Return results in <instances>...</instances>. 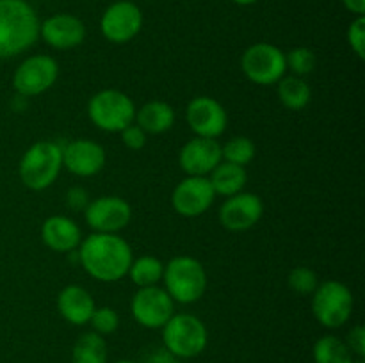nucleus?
I'll use <instances>...</instances> for the list:
<instances>
[{"label": "nucleus", "mask_w": 365, "mask_h": 363, "mask_svg": "<svg viewBox=\"0 0 365 363\" xmlns=\"http://www.w3.org/2000/svg\"><path fill=\"white\" fill-rule=\"evenodd\" d=\"M134 255L132 248L118 233H95L78 244V262L96 281H120L127 276Z\"/></svg>", "instance_id": "obj_1"}, {"label": "nucleus", "mask_w": 365, "mask_h": 363, "mask_svg": "<svg viewBox=\"0 0 365 363\" xmlns=\"http://www.w3.org/2000/svg\"><path fill=\"white\" fill-rule=\"evenodd\" d=\"M39 38V20L27 0H0V59L31 48Z\"/></svg>", "instance_id": "obj_2"}, {"label": "nucleus", "mask_w": 365, "mask_h": 363, "mask_svg": "<svg viewBox=\"0 0 365 363\" xmlns=\"http://www.w3.org/2000/svg\"><path fill=\"white\" fill-rule=\"evenodd\" d=\"M63 169V146L53 141H38L21 155L18 174L31 191H45Z\"/></svg>", "instance_id": "obj_3"}, {"label": "nucleus", "mask_w": 365, "mask_h": 363, "mask_svg": "<svg viewBox=\"0 0 365 363\" xmlns=\"http://www.w3.org/2000/svg\"><path fill=\"white\" fill-rule=\"evenodd\" d=\"M163 283L175 302L191 305L200 301L207 290L205 267L195 256H175L164 265Z\"/></svg>", "instance_id": "obj_4"}, {"label": "nucleus", "mask_w": 365, "mask_h": 363, "mask_svg": "<svg viewBox=\"0 0 365 363\" xmlns=\"http://www.w3.org/2000/svg\"><path fill=\"white\" fill-rule=\"evenodd\" d=\"M164 347L180 359L196 358L209 344V331L192 313H177L163 327Z\"/></svg>", "instance_id": "obj_5"}, {"label": "nucleus", "mask_w": 365, "mask_h": 363, "mask_svg": "<svg viewBox=\"0 0 365 363\" xmlns=\"http://www.w3.org/2000/svg\"><path fill=\"white\" fill-rule=\"evenodd\" d=\"M135 105L120 89H102L88 102L89 121L103 132L120 134L135 121Z\"/></svg>", "instance_id": "obj_6"}, {"label": "nucleus", "mask_w": 365, "mask_h": 363, "mask_svg": "<svg viewBox=\"0 0 365 363\" xmlns=\"http://www.w3.org/2000/svg\"><path fill=\"white\" fill-rule=\"evenodd\" d=\"M353 294L348 285L328 280L312 292V313L321 326L337 330L344 326L353 313Z\"/></svg>", "instance_id": "obj_7"}, {"label": "nucleus", "mask_w": 365, "mask_h": 363, "mask_svg": "<svg viewBox=\"0 0 365 363\" xmlns=\"http://www.w3.org/2000/svg\"><path fill=\"white\" fill-rule=\"evenodd\" d=\"M242 73L257 85L278 84L285 77V53L271 43H255L248 46L241 57Z\"/></svg>", "instance_id": "obj_8"}, {"label": "nucleus", "mask_w": 365, "mask_h": 363, "mask_svg": "<svg viewBox=\"0 0 365 363\" xmlns=\"http://www.w3.org/2000/svg\"><path fill=\"white\" fill-rule=\"evenodd\" d=\"M59 77V64L52 56L38 53L20 63L13 75V88L18 96L31 98L48 91Z\"/></svg>", "instance_id": "obj_9"}, {"label": "nucleus", "mask_w": 365, "mask_h": 363, "mask_svg": "<svg viewBox=\"0 0 365 363\" xmlns=\"http://www.w3.org/2000/svg\"><path fill=\"white\" fill-rule=\"evenodd\" d=\"M130 312L139 326L160 330L175 315V301L159 285L143 287L132 298Z\"/></svg>", "instance_id": "obj_10"}, {"label": "nucleus", "mask_w": 365, "mask_h": 363, "mask_svg": "<svg viewBox=\"0 0 365 363\" xmlns=\"http://www.w3.org/2000/svg\"><path fill=\"white\" fill-rule=\"evenodd\" d=\"M143 28V13L130 0H118L103 11L100 18V32L116 45L132 41Z\"/></svg>", "instance_id": "obj_11"}, {"label": "nucleus", "mask_w": 365, "mask_h": 363, "mask_svg": "<svg viewBox=\"0 0 365 363\" xmlns=\"http://www.w3.org/2000/svg\"><path fill=\"white\" fill-rule=\"evenodd\" d=\"M84 219L95 233H118L130 223L132 209L120 196H100L88 203Z\"/></svg>", "instance_id": "obj_12"}, {"label": "nucleus", "mask_w": 365, "mask_h": 363, "mask_svg": "<svg viewBox=\"0 0 365 363\" xmlns=\"http://www.w3.org/2000/svg\"><path fill=\"white\" fill-rule=\"evenodd\" d=\"M185 120L196 137L217 139L227 130L228 114L216 98L196 96L187 103Z\"/></svg>", "instance_id": "obj_13"}, {"label": "nucleus", "mask_w": 365, "mask_h": 363, "mask_svg": "<svg viewBox=\"0 0 365 363\" xmlns=\"http://www.w3.org/2000/svg\"><path fill=\"white\" fill-rule=\"evenodd\" d=\"M216 199L212 185L207 177H187L173 189L171 205L182 217L203 216Z\"/></svg>", "instance_id": "obj_14"}, {"label": "nucleus", "mask_w": 365, "mask_h": 363, "mask_svg": "<svg viewBox=\"0 0 365 363\" xmlns=\"http://www.w3.org/2000/svg\"><path fill=\"white\" fill-rule=\"evenodd\" d=\"M220 162H223V153L216 139L195 135L178 153V164L187 177H209Z\"/></svg>", "instance_id": "obj_15"}, {"label": "nucleus", "mask_w": 365, "mask_h": 363, "mask_svg": "<svg viewBox=\"0 0 365 363\" xmlns=\"http://www.w3.org/2000/svg\"><path fill=\"white\" fill-rule=\"evenodd\" d=\"M264 214V203L253 192H237L225 199L220 209V223L230 231H246L255 226Z\"/></svg>", "instance_id": "obj_16"}, {"label": "nucleus", "mask_w": 365, "mask_h": 363, "mask_svg": "<svg viewBox=\"0 0 365 363\" xmlns=\"http://www.w3.org/2000/svg\"><path fill=\"white\" fill-rule=\"evenodd\" d=\"M106 149L91 139H75L63 146V167L75 177H95L106 167Z\"/></svg>", "instance_id": "obj_17"}, {"label": "nucleus", "mask_w": 365, "mask_h": 363, "mask_svg": "<svg viewBox=\"0 0 365 363\" xmlns=\"http://www.w3.org/2000/svg\"><path fill=\"white\" fill-rule=\"evenodd\" d=\"M39 36L52 48L70 50L84 41L86 25L73 14L59 13L39 23Z\"/></svg>", "instance_id": "obj_18"}, {"label": "nucleus", "mask_w": 365, "mask_h": 363, "mask_svg": "<svg viewBox=\"0 0 365 363\" xmlns=\"http://www.w3.org/2000/svg\"><path fill=\"white\" fill-rule=\"evenodd\" d=\"M95 308L93 295L81 285H66L57 295V310L61 317L73 326L89 324Z\"/></svg>", "instance_id": "obj_19"}, {"label": "nucleus", "mask_w": 365, "mask_h": 363, "mask_svg": "<svg viewBox=\"0 0 365 363\" xmlns=\"http://www.w3.org/2000/svg\"><path fill=\"white\" fill-rule=\"evenodd\" d=\"M41 238L46 248L56 253H70L78 248L82 233L78 224L71 217L50 216L41 224Z\"/></svg>", "instance_id": "obj_20"}, {"label": "nucleus", "mask_w": 365, "mask_h": 363, "mask_svg": "<svg viewBox=\"0 0 365 363\" xmlns=\"http://www.w3.org/2000/svg\"><path fill=\"white\" fill-rule=\"evenodd\" d=\"M135 125H139L146 134H164L175 125V109L170 103L152 100L135 110Z\"/></svg>", "instance_id": "obj_21"}, {"label": "nucleus", "mask_w": 365, "mask_h": 363, "mask_svg": "<svg viewBox=\"0 0 365 363\" xmlns=\"http://www.w3.org/2000/svg\"><path fill=\"white\" fill-rule=\"evenodd\" d=\"M209 182L212 185L216 196H225V198H230V196L242 192L246 182H248V173L242 166H235L230 162H220L212 169V173L209 174Z\"/></svg>", "instance_id": "obj_22"}, {"label": "nucleus", "mask_w": 365, "mask_h": 363, "mask_svg": "<svg viewBox=\"0 0 365 363\" xmlns=\"http://www.w3.org/2000/svg\"><path fill=\"white\" fill-rule=\"evenodd\" d=\"M107 358L106 338L95 331L82 333L71 349V363H107Z\"/></svg>", "instance_id": "obj_23"}, {"label": "nucleus", "mask_w": 365, "mask_h": 363, "mask_svg": "<svg viewBox=\"0 0 365 363\" xmlns=\"http://www.w3.org/2000/svg\"><path fill=\"white\" fill-rule=\"evenodd\" d=\"M278 98L289 110H303L310 103L312 89L302 77H284L278 80Z\"/></svg>", "instance_id": "obj_24"}, {"label": "nucleus", "mask_w": 365, "mask_h": 363, "mask_svg": "<svg viewBox=\"0 0 365 363\" xmlns=\"http://www.w3.org/2000/svg\"><path fill=\"white\" fill-rule=\"evenodd\" d=\"M314 363H353L355 356L346 342L335 335H324L314 344Z\"/></svg>", "instance_id": "obj_25"}, {"label": "nucleus", "mask_w": 365, "mask_h": 363, "mask_svg": "<svg viewBox=\"0 0 365 363\" xmlns=\"http://www.w3.org/2000/svg\"><path fill=\"white\" fill-rule=\"evenodd\" d=\"M164 274V263L160 262L157 256L143 255L139 258L132 260L130 267H128L127 276H130L132 283L135 287H153L163 281Z\"/></svg>", "instance_id": "obj_26"}, {"label": "nucleus", "mask_w": 365, "mask_h": 363, "mask_svg": "<svg viewBox=\"0 0 365 363\" xmlns=\"http://www.w3.org/2000/svg\"><path fill=\"white\" fill-rule=\"evenodd\" d=\"M221 153H223L225 162L246 167L255 159V144L252 142V139L239 135V137H232L230 141L225 142V146H221Z\"/></svg>", "instance_id": "obj_27"}, {"label": "nucleus", "mask_w": 365, "mask_h": 363, "mask_svg": "<svg viewBox=\"0 0 365 363\" xmlns=\"http://www.w3.org/2000/svg\"><path fill=\"white\" fill-rule=\"evenodd\" d=\"M316 53L307 46H298V48H292L291 52L285 53L287 70H291L296 77H305V75L312 73L316 70Z\"/></svg>", "instance_id": "obj_28"}, {"label": "nucleus", "mask_w": 365, "mask_h": 363, "mask_svg": "<svg viewBox=\"0 0 365 363\" xmlns=\"http://www.w3.org/2000/svg\"><path fill=\"white\" fill-rule=\"evenodd\" d=\"M287 283L289 288L294 290L296 294L309 295L317 288L319 278H317V274L314 273L310 267H296V269H292L291 273H289Z\"/></svg>", "instance_id": "obj_29"}, {"label": "nucleus", "mask_w": 365, "mask_h": 363, "mask_svg": "<svg viewBox=\"0 0 365 363\" xmlns=\"http://www.w3.org/2000/svg\"><path fill=\"white\" fill-rule=\"evenodd\" d=\"M89 324H91L95 333L106 337V335H113L120 327V315L114 308L102 306V308H95L91 319H89Z\"/></svg>", "instance_id": "obj_30"}, {"label": "nucleus", "mask_w": 365, "mask_h": 363, "mask_svg": "<svg viewBox=\"0 0 365 363\" xmlns=\"http://www.w3.org/2000/svg\"><path fill=\"white\" fill-rule=\"evenodd\" d=\"M348 43L353 52L364 59L365 57V16H356L348 28Z\"/></svg>", "instance_id": "obj_31"}, {"label": "nucleus", "mask_w": 365, "mask_h": 363, "mask_svg": "<svg viewBox=\"0 0 365 363\" xmlns=\"http://www.w3.org/2000/svg\"><path fill=\"white\" fill-rule=\"evenodd\" d=\"M121 142L127 146L128 149H134V152H139L146 146V141H148V134L143 130L139 125H135V121L132 125H128L127 128L120 132Z\"/></svg>", "instance_id": "obj_32"}, {"label": "nucleus", "mask_w": 365, "mask_h": 363, "mask_svg": "<svg viewBox=\"0 0 365 363\" xmlns=\"http://www.w3.org/2000/svg\"><path fill=\"white\" fill-rule=\"evenodd\" d=\"M346 345L349 347V351L353 352V356L356 358H364L365 356V330L362 324H356L351 331L348 333L346 338Z\"/></svg>", "instance_id": "obj_33"}, {"label": "nucleus", "mask_w": 365, "mask_h": 363, "mask_svg": "<svg viewBox=\"0 0 365 363\" xmlns=\"http://www.w3.org/2000/svg\"><path fill=\"white\" fill-rule=\"evenodd\" d=\"M89 201H91V199H89L88 191H86L84 187H71L70 191L66 192V205L70 206L71 210H82V212H84V209L88 206Z\"/></svg>", "instance_id": "obj_34"}, {"label": "nucleus", "mask_w": 365, "mask_h": 363, "mask_svg": "<svg viewBox=\"0 0 365 363\" xmlns=\"http://www.w3.org/2000/svg\"><path fill=\"white\" fill-rule=\"evenodd\" d=\"M143 363H178V358H175L166 347H160L150 352Z\"/></svg>", "instance_id": "obj_35"}, {"label": "nucleus", "mask_w": 365, "mask_h": 363, "mask_svg": "<svg viewBox=\"0 0 365 363\" xmlns=\"http://www.w3.org/2000/svg\"><path fill=\"white\" fill-rule=\"evenodd\" d=\"M346 9L349 13L356 14V16H364L365 14V0H342Z\"/></svg>", "instance_id": "obj_36"}, {"label": "nucleus", "mask_w": 365, "mask_h": 363, "mask_svg": "<svg viewBox=\"0 0 365 363\" xmlns=\"http://www.w3.org/2000/svg\"><path fill=\"white\" fill-rule=\"evenodd\" d=\"M234 4H237V6H252V4H255L257 0H232Z\"/></svg>", "instance_id": "obj_37"}, {"label": "nucleus", "mask_w": 365, "mask_h": 363, "mask_svg": "<svg viewBox=\"0 0 365 363\" xmlns=\"http://www.w3.org/2000/svg\"><path fill=\"white\" fill-rule=\"evenodd\" d=\"M116 363H135V362H132V359H118Z\"/></svg>", "instance_id": "obj_38"}, {"label": "nucleus", "mask_w": 365, "mask_h": 363, "mask_svg": "<svg viewBox=\"0 0 365 363\" xmlns=\"http://www.w3.org/2000/svg\"><path fill=\"white\" fill-rule=\"evenodd\" d=\"M353 363H365V362H364V358H355V362Z\"/></svg>", "instance_id": "obj_39"}]
</instances>
